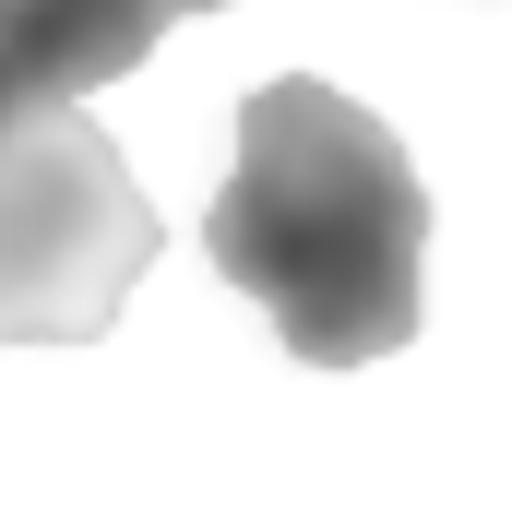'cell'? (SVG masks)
<instances>
[{"mask_svg":"<svg viewBox=\"0 0 512 512\" xmlns=\"http://www.w3.org/2000/svg\"><path fill=\"white\" fill-rule=\"evenodd\" d=\"M203 251L310 370H370L417 334L429 191L370 108L286 72L239 108V167L203 203Z\"/></svg>","mask_w":512,"mask_h":512,"instance_id":"6da1fadb","label":"cell"},{"mask_svg":"<svg viewBox=\"0 0 512 512\" xmlns=\"http://www.w3.org/2000/svg\"><path fill=\"white\" fill-rule=\"evenodd\" d=\"M155 251L167 227L84 108L0 143V346H96Z\"/></svg>","mask_w":512,"mask_h":512,"instance_id":"7a4b0ae2","label":"cell"},{"mask_svg":"<svg viewBox=\"0 0 512 512\" xmlns=\"http://www.w3.org/2000/svg\"><path fill=\"white\" fill-rule=\"evenodd\" d=\"M155 36L167 24L143 0H0V143L120 84Z\"/></svg>","mask_w":512,"mask_h":512,"instance_id":"3957f363","label":"cell"},{"mask_svg":"<svg viewBox=\"0 0 512 512\" xmlns=\"http://www.w3.org/2000/svg\"><path fill=\"white\" fill-rule=\"evenodd\" d=\"M143 12H155V24H179V12H227V0H143Z\"/></svg>","mask_w":512,"mask_h":512,"instance_id":"277c9868","label":"cell"}]
</instances>
